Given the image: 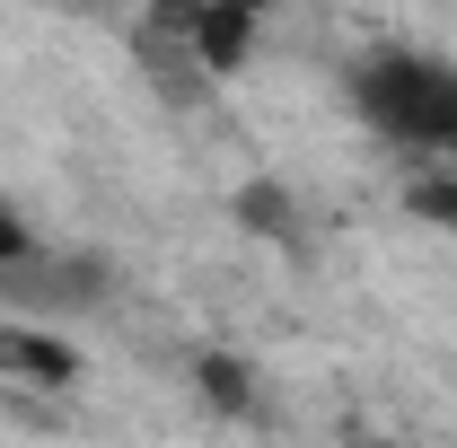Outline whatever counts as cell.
I'll return each instance as SVG.
<instances>
[{
  "mask_svg": "<svg viewBox=\"0 0 457 448\" xmlns=\"http://www.w3.org/2000/svg\"><path fill=\"white\" fill-rule=\"evenodd\" d=\"M352 114L422 159H457V62L449 54H361L343 71Z\"/></svg>",
  "mask_w": 457,
  "mask_h": 448,
  "instance_id": "cell-1",
  "label": "cell"
},
{
  "mask_svg": "<svg viewBox=\"0 0 457 448\" xmlns=\"http://www.w3.org/2000/svg\"><path fill=\"white\" fill-rule=\"evenodd\" d=\"M176 45H185V62L220 88L228 71H246V54H255V36H264V18L255 9H168L159 18Z\"/></svg>",
  "mask_w": 457,
  "mask_h": 448,
  "instance_id": "cell-2",
  "label": "cell"
},
{
  "mask_svg": "<svg viewBox=\"0 0 457 448\" xmlns=\"http://www.w3.org/2000/svg\"><path fill=\"white\" fill-rule=\"evenodd\" d=\"M0 378H36V387H62V378H79V352L45 326H18V317H0Z\"/></svg>",
  "mask_w": 457,
  "mask_h": 448,
  "instance_id": "cell-3",
  "label": "cell"
},
{
  "mask_svg": "<svg viewBox=\"0 0 457 448\" xmlns=\"http://www.w3.org/2000/svg\"><path fill=\"white\" fill-rule=\"evenodd\" d=\"M27 264H45V246H36V228H27V212H18V203L0 194V273L18 281Z\"/></svg>",
  "mask_w": 457,
  "mask_h": 448,
  "instance_id": "cell-4",
  "label": "cell"
},
{
  "mask_svg": "<svg viewBox=\"0 0 457 448\" xmlns=\"http://www.w3.org/2000/svg\"><path fill=\"white\" fill-rule=\"evenodd\" d=\"M237 220L264 228V237H290V228H299V220H290V194H282V185H246V194H237Z\"/></svg>",
  "mask_w": 457,
  "mask_h": 448,
  "instance_id": "cell-5",
  "label": "cell"
},
{
  "mask_svg": "<svg viewBox=\"0 0 457 448\" xmlns=\"http://www.w3.org/2000/svg\"><path fill=\"white\" fill-rule=\"evenodd\" d=\"M203 395L228 404V413H246L255 404V378H246V361H220V352H203Z\"/></svg>",
  "mask_w": 457,
  "mask_h": 448,
  "instance_id": "cell-6",
  "label": "cell"
},
{
  "mask_svg": "<svg viewBox=\"0 0 457 448\" xmlns=\"http://www.w3.org/2000/svg\"><path fill=\"white\" fill-rule=\"evenodd\" d=\"M431 203H440V212H449V220H457V176H449V185H440V194H431Z\"/></svg>",
  "mask_w": 457,
  "mask_h": 448,
  "instance_id": "cell-7",
  "label": "cell"
}]
</instances>
